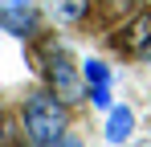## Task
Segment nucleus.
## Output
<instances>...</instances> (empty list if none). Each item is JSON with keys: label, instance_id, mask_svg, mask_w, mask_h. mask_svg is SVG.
Instances as JSON below:
<instances>
[{"label": "nucleus", "instance_id": "1", "mask_svg": "<svg viewBox=\"0 0 151 147\" xmlns=\"http://www.w3.org/2000/svg\"><path fill=\"white\" fill-rule=\"evenodd\" d=\"M25 131L37 147H49L65 135V106L57 102V94H33L25 106Z\"/></svg>", "mask_w": 151, "mask_h": 147}, {"label": "nucleus", "instance_id": "5", "mask_svg": "<svg viewBox=\"0 0 151 147\" xmlns=\"http://www.w3.org/2000/svg\"><path fill=\"white\" fill-rule=\"evenodd\" d=\"M86 82H90V102L110 106V70L102 61H86Z\"/></svg>", "mask_w": 151, "mask_h": 147}, {"label": "nucleus", "instance_id": "8", "mask_svg": "<svg viewBox=\"0 0 151 147\" xmlns=\"http://www.w3.org/2000/svg\"><path fill=\"white\" fill-rule=\"evenodd\" d=\"M49 147H82V143H78V139H70V135H61V139H57V143H49Z\"/></svg>", "mask_w": 151, "mask_h": 147}, {"label": "nucleus", "instance_id": "3", "mask_svg": "<svg viewBox=\"0 0 151 147\" xmlns=\"http://www.w3.org/2000/svg\"><path fill=\"white\" fill-rule=\"evenodd\" d=\"M114 49H123L127 57H147L151 61V12L135 17L123 33L114 37Z\"/></svg>", "mask_w": 151, "mask_h": 147}, {"label": "nucleus", "instance_id": "7", "mask_svg": "<svg viewBox=\"0 0 151 147\" xmlns=\"http://www.w3.org/2000/svg\"><path fill=\"white\" fill-rule=\"evenodd\" d=\"M45 4H49V12H53V17H57V21H65V24L78 21V17L90 8V0H45Z\"/></svg>", "mask_w": 151, "mask_h": 147}, {"label": "nucleus", "instance_id": "6", "mask_svg": "<svg viewBox=\"0 0 151 147\" xmlns=\"http://www.w3.org/2000/svg\"><path fill=\"white\" fill-rule=\"evenodd\" d=\"M131 127H135V115L123 106V110H114L110 122H106V139H110V143H123L127 135H131Z\"/></svg>", "mask_w": 151, "mask_h": 147}, {"label": "nucleus", "instance_id": "2", "mask_svg": "<svg viewBox=\"0 0 151 147\" xmlns=\"http://www.w3.org/2000/svg\"><path fill=\"white\" fill-rule=\"evenodd\" d=\"M45 74H49V86L57 90V98H65V102H78V98H82V82H78V74H74V61H70L61 49L49 53Z\"/></svg>", "mask_w": 151, "mask_h": 147}, {"label": "nucleus", "instance_id": "4", "mask_svg": "<svg viewBox=\"0 0 151 147\" xmlns=\"http://www.w3.org/2000/svg\"><path fill=\"white\" fill-rule=\"evenodd\" d=\"M0 29L25 37L29 29H33V8H29V0H12V4H4V8H0Z\"/></svg>", "mask_w": 151, "mask_h": 147}]
</instances>
